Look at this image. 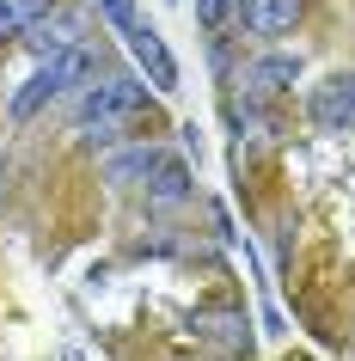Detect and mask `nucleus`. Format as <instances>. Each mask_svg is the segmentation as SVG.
Here are the masks:
<instances>
[{"label":"nucleus","instance_id":"nucleus-8","mask_svg":"<svg viewBox=\"0 0 355 361\" xmlns=\"http://www.w3.org/2000/svg\"><path fill=\"white\" fill-rule=\"evenodd\" d=\"M300 80V56H258L251 61V68H245V86H251V92H288V86H294Z\"/></svg>","mask_w":355,"mask_h":361},{"label":"nucleus","instance_id":"nucleus-10","mask_svg":"<svg viewBox=\"0 0 355 361\" xmlns=\"http://www.w3.org/2000/svg\"><path fill=\"white\" fill-rule=\"evenodd\" d=\"M239 6H245V0H196V19H203L208 31H221V25L233 19V13H239Z\"/></svg>","mask_w":355,"mask_h":361},{"label":"nucleus","instance_id":"nucleus-1","mask_svg":"<svg viewBox=\"0 0 355 361\" xmlns=\"http://www.w3.org/2000/svg\"><path fill=\"white\" fill-rule=\"evenodd\" d=\"M86 74H92V49H86V43H74V49H56V56H43V61H37V74H31L19 92H13V123H31V116H37L56 92L80 86Z\"/></svg>","mask_w":355,"mask_h":361},{"label":"nucleus","instance_id":"nucleus-2","mask_svg":"<svg viewBox=\"0 0 355 361\" xmlns=\"http://www.w3.org/2000/svg\"><path fill=\"white\" fill-rule=\"evenodd\" d=\"M141 98H148V86L129 80V74H111V80H98V86H86V98H80V135L86 141H111L141 111Z\"/></svg>","mask_w":355,"mask_h":361},{"label":"nucleus","instance_id":"nucleus-5","mask_svg":"<svg viewBox=\"0 0 355 361\" xmlns=\"http://www.w3.org/2000/svg\"><path fill=\"white\" fill-rule=\"evenodd\" d=\"M123 37H129V56L141 61V74H148V86H153V92H178V56L166 49V37H160V31H153L148 19H135L129 31H123Z\"/></svg>","mask_w":355,"mask_h":361},{"label":"nucleus","instance_id":"nucleus-3","mask_svg":"<svg viewBox=\"0 0 355 361\" xmlns=\"http://www.w3.org/2000/svg\"><path fill=\"white\" fill-rule=\"evenodd\" d=\"M25 43H31V49H43V56L86 43V6H74V0H49L37 19L25 25Z\"/></svg>","mask_w":355,"mask_h":361},{"label":"nucleus","instance_id":"nucleus-6","mask_svg":"<svg viewBox=\"0 0 355 361\" xmlns=\"http://www.w3.org/2000/svg\"><path fill=\"white\" fill-rule=\"evenodd\" d=\"M300 6L306 0H245L239 13H245V31L251 37H288L300 25Z\"/></svg>","mask_w":355,"mask_h":361},{"label":"nucleus","instance_id":"nucleus-9","mask_svg":"<svg viewBox=\"0 0 355 361\" xmlns=\"http://www.w3.org/2000/svg\"><path fill=\"white\" fill-rule=\"evenodd\" d=\"M153 159H160V147H129V153H116V159H104V178L111 184H129V178H148Z\"/></svg>","mask_w":355,"mask_h":361},{"label":"nucleus","instance_id":"nucleus-11","mask_svg":"<svg viewBox=\"0 0 355 361\" xmlns=\"http://www.w3.org/2000/svg\"><path fill=\"white\" fill-rule=\"evenodd\" d=\"M104 19H111L116 31H129V25H135V6H129V0H104Z\"/></svg>","mask_w":355,"mask_h":361},{"label":"nucleus","instance_id":"nucleus-4","mask_svg":"<svg viewBox=\"0 0 355 361\" xmlns=\"http://www.w3.org/2000/svg\"><path fill=\"white\" fill-rule=\"evenodd\" d=\"M306 116H313V129H325V135H349L355 129V74H331L325 86H313Z\"/></svg>","mask_w":355,"mask_h":361},{"label":"nucleus","instance_id":"nucleus-7","mask_svg":"<svg viewBox=\"0 0 355 361\" xmlns=\"http://www.w3.org/2000/svg\"><path fill=\"white\" fill-rule=\"evenodd\" d=\"M190 196V166L184 159H172V153H160L148 171V202H160V209H172V202H184Z\"/></svg>","mask_w":355,"mask_h":361}]
</instances>
